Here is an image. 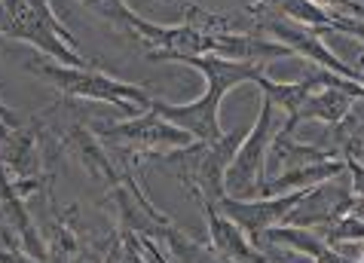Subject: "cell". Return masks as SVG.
I'll list each match as a JSON object with an SVG mask.
<instances>
[{
	"label": "cell",
	"instance_id": "18",
	"mask_svg": "<svg viewBox=\"0 0 364 263\" xmlns=\"http://www.w3.org/2000/svg\"><path fill=\"white\" fill-rule=\"evenodd\" d=\"M361 263H364V254H361Z\"/></svg>",
	"mask_w": 364,
	"mask_h": 263
},
{
	"label": "cell",
	"instance_id": "14",
	"mask_svg": "<svg viewBox=\"0 0 364 263\" xmlns=\"http://www.w3.org/2000/svg\"><path fill=\"white\" fill-rule=\"evenodd\" d=\"M346 168H349L352 196H355V202H364V163H358V159H346Z\"/></svg>",
	"mask_w": 364,
	"mask_h": 263
},
{
	"label": "cell",
	"instance_id": "2",
	"mask_svg": "<svg viewBox=\"0 0 364 263\" xmlns=\"http://www.w3.org/2000/svg\"><path fill=\"white\" fill-rule=\"evenodd\" d=\"M0 37L25 40L43 53V58H55L62 65L89 68L77 49V40L53 13L49 0H0Z\"/></svg>",
	"mask_w": 364,
	"mask_h": 263
},
{
	"label": "cell",
	"instance_id": "16",
	"mask_svg": "<svg viewBox=\"0 0 364 263\" xmlns=\"http://www.w3.org/2000/svg\"><path fill=\"white\" fill-rule=\"evenodd\" d=\"M352 211H355V215L364 220V202H355V208H352Z\"/></svg>",
	"mask_w": 364,
	"mask_h": 263
},
{
	"label": "cell",
	"instance_id": "12",
	"mask_svg": "<svg viewBox=\"0 0 364 263\" xmlns=\"http://www.w3.org/2000/svg\"><path fill=\"white\" fill-rule=\"evenodd\" d=\"M318 236L328 242V245L337 251V254H346L352 260H358V254H364V220L349 211L340 220H333L331 227L318 230Z\"/></svg>",
	"mask_w": 364,
	"mask_h": 263
},
{
	"label": "cell",
	"instance_id": "11",
	"mask_svg": "<svg viewBox=\"0 0 364 263\" xmlns=\"http://www.w3.org/2000/svg\"><path fill=\"white\" fill-rule=\"evenodd\" d=\"M312 74V70H309ZM318 83V80H316ZM358 98H352L346 95L343 89H333V86H316V92H312L306 101H303V107L297 110V117L294 119H282L285 126L291 129H297L300 123H306V119H321V123H328V126H337L343 117L352 110V104H355Z\"/></svg>",
	"mask_w": 364,
	"mask_h": 263
},
{
	"label": "cell",
	"instance_id": "8",
	"mask_svg": "<svg viewBox=\"0 0 364 263\" xmlns=\"http://www.w3.org/2000/svg\"><path fill=\"white\" fill-rule=\"evenodd\" d=\"M202 208H205L211 251H215L220 260H227V263H272L264 251L251 245L248 236L232 224L227 215H220V211L215 208V202H202Z\"/></svg>",
	"mask_w": 364,
	"mask_h": 263
},
{
	"label": "cell",
	"instance_id": "9",
	"mask_svg": "<svg viewBox=\"0 0 364 263\" xmlns=\"http://www.w3.org/2000/svg\"><path fill=\"white\" fill-rule=\"evenodd\" d=\"M0 147H4V166L9 171V178L16 181H34L40 178V144H37V135L31 129H6L0 126Z\"/></svg>",
	"mask_w": 364,
	"mask_h": 263
},
{
	"label": "cell",
	"instance_id": "6",
	"mask_svg": "<svg viewBox=\"0 0 364 263\" xmlns=\"http://www.w3.org/2000/svg\"><path fill=\"white\" fill-rule=\"evenodd\" d=\"M309 190H294V193H282V196H260V199H236L224 193L215 202V208L245 232L251 245L264 251V236L272 227H279L282 220H288V215L306 199Z\"/></svg>",
	"mask_w": 364,
	"mask_h": 263
},
{
	"label": "cell",
	"instance_id": "1",
	"mask_svg": "<svg viewBox=\"0 0 364 263\" xmlns=\"http://www.w3.org/2000/svg\"><path fill=\"white\" fill-rule=\"evenodd\" d=\"M175 62L196 68L199 74L205 77V92L196 101H187V104H168V101L154 98L150 107H154L159 117H166L168 123L190 132L202 144H211V141L224 138V129H220V101L236 86L255 83V80L264 74V68L248 65V62H232V58H220V55H181Z\"/></svg>",
	"mask_w": 364,
	"mask_h": 263
},
{
	"label": "cell",
	"instance_id": "15",
	"mask_svg": "<svg viewBox=\"0 0 364 263\" xmlns=\"http://www.w3.org/2000/svg\"><path fill=\"white\" fill-rule=\"evenodd\" d=\"M0 126H6V129H18V119H16V114L9 110L4 101H0Z\"/></svg>",
	"mask_w": 364,
	"mask_h": 263
},
{
	"label": "cell",
	"instance_id": "7",
	"mask_svg": "<svg viewBox=\"0 0 364 263\" xmlns=\"http://www.w3.org/2000/svg\"><path fill=\"white\" fill-rule=\"evenodd\" d=\"M355 208V196H352V184H349V168L343 175L325 181V184L312 187L306 199L291 211L288 220L291 227H306V230H325L333 220H340L343 215Z\"/></svg>",
	"mask_w": 364,
	"mask_h": 263
},
{
	"label": "cell",
	"instance_id": "13",
	"mask_svg": "<svg viewBox=\"0 0 364 263\" xmlns=\"http://www.w3.org/2000/svg\"><path fill=\"white\" fill-rule=\"evenodd\" d=\"M333 138H337V144L331 150L343 154V159H358V163H364V101L361 98L352 104L349 114L333 126Z\"/></svg>",
	"mask_w": 364,
	"mask_h": 263
},
{
	"label": "cell",
	"instance_id": "5",
	"mask_svg": "<svg viewBox=\"0 0 364 263\" xmlns=\"http://www.w3.org/2000/svg\"><path fill=\"white\" fill-rule=\"evenodd\" d=\"M98 138L107 141V144H119V147L132 150L135 156H171V154H178V150H187L196 144V138L190 135V132L168 123L154 107L132 119H126V123L105 126L98 132Z\"/></svg>",
	"mask_w": 364,
	"mask_h": 263
},
{
	"label": "cell",
	"instance_id": "3",
	"mask_svg": "<svg viewBox=\"0 0 364 263\" xmlns=\"http://www.w3.org/2000/svg\"><path fill=\"white\" fill-rule=\"evenodd\" d=\"M28 70L37 77H43L46 83H53L55 89H62L70 98H86V101H101V104L119 107L126 114H144L154 104V95L147 89H141L135 83H126V80H117L105 74L98 68H77V65H62V62H43L40 58H31L28 62Z\"/></svg>",
	"mask_w": 364,
	"mask_h": 263
},
{
	"label": "cell",
	"instance_id": "17",
	"mask_svg": "<svg viewBox=\"0 0 364 263\" xmlns=\"http://www.w3.org/2000/svg\"><path fill=\"white\" fill-rule=\"evenodd\" d=\"M358 98H361V101H364V86H361V92H358Z\"/></svg>",
	"mask_w": 364,
	"mask_h": 263
},
{
	"label": "cell",
	"instance_id": "4",
	"mask_svg": "<svg viewBox=\"0 0 364 263\" xmlns=\"http://www.w3.org/2000/svg\"><path fill=\"white\" fill-rule=\"evenodd\" d=\"M279 110L276 104L260 95V110H257V119L255 126L248 129L245 141L239 144L236 156L227 168V193L236 196V199H260L264 193V184H267V159H269V144H272V135L279 129Z\"/></svg>",
	"mask_w": 364,
	"mask_h": 263
},
{
	"label": "cell",
	"instance_id": "10",
	"mask_svg": "<svg viewBox=\"0 0 364 263\" xmlns=\"http://www.w3.org/2000/svg\"><path fill=\"white\" fill-rule=\"evenodd\" d=\"M248 13L257 18H288L294 25L321 28V31H333V13L321 9L312 0H248Z\"/></svg>",
	"mask_w": 364,
	"mask_h": 263
}]
</instances>
